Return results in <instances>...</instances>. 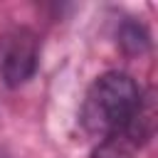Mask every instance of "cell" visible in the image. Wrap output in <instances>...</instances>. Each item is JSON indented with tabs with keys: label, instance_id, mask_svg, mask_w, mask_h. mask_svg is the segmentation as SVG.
I'll list each match as a JSON object with an SVG mask.
<instances>
[{
	"label": "cell",
	"instance_id": "6da1fadb",
	"mask_svg": "<svg viewBox=\"0 0 158 158\" xmlns=\"http://www.w3.org/2000/svg\"><path fill=\"white\" fill-rule=\"evenodd\" d=\"M151 91H146L126 72H106L94 79L81 104V126L86 133L106 138L126 128L143 109Z\"/></svg>",
	"mask_w": 158,
	"mask_h": 158
},
{
	"label": "cell",
	"instance_id": "3957f363",
	"mask_svg": "<svg viewBox=\"0 0 158 158\" xmlns=\"http://www.w3.org/2000/svg\"><path fill=\"white\" fill-rule=\"evenodd\" d=\"M153 133H156V99L153 94H148L136 118L126 128L106 138H99L89 158H136V153L153 138Z\"/></svg>",
	"mask_w": 158,
	"mask_h": 158
},
{
	"label": "cell",
	"instance_id": "7a4b0ae2",
	"mask_svg": "<svg viewBox=\"0 0 158 158\" xmlns=\"http://www.w3.org/2000/svg\"><path fill=\"white\" fill-rule=\"evenodd\" d=\"M40 64V37L30 27H12L0 40V77L5 86L27 84Z\"/></svg>",
	"mask_w": 158,
	"mask_h": 158
},
{
	"label": "cell",
	"instance_id": "277c9868",
	"mask_svg": "<svg viewBox=\"0 0 158 158\" xmlns=\"http://www.w3.org/2000/svg\"><path fill=\"white\" fill-rule=\"evenodd\" d=\"M118 44H121L126 52H131V54H141V52L148 49L151 37H148V32H146L143 25H138V22H126V25L121 27V32H118Z\"/></svg>",
	"mask_w": 158,
	"mask_h": 158
}]
</instances>
